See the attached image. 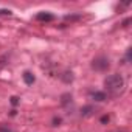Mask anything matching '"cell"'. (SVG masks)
Listing matches in <instances>:
<instances>
[{"mask_svg": "<svg viewBox=\"0 0 132 132\" xmlns=\"http://www.w3.org/2000/svg\"><path fill=\"white\" fill-rule=\"evenodd\" d=\"M0 16H11L10 10H0Z\"/></svg>", "mask_w": 132, "mask_h": 132, "instance_id": "13", "label": "cell"}, {"mask_svg": "<svg viewBox=\"0 0 132 132\" xmlns=\"http://www.w3.org/2000/svg\"><path fill=\"white\" fill-rule=\"evenodd\" d=\"M92 100H93L95 103H103V101L107 100V95H106L104 92H93V93H92Z\"/></svg>", "mask_w": 132, "mask_h": 132, "instance_id": "6", "label": "cell"}, {"mask_svg": "<svg viewBox=\"0 0 132 132\" xmlns=\"http://www.w3.org/2000/svg\"><path fill=\"white\" fill-rule=\"evenodd\" d=\"M104 87H106V90L110 92V93H118V92H121L123 87H124V79H123L121 75H117V73L109 75V76H106V79H104Z\"/></svg>", "mask_w": 132, "mask_h": 132, "instance_id": "1", "label": "cell"}, {"mask_svg": "<svg viewBox=\"0 0 132 132\" xmlns=\"http://www.w3.org/2000/svg\"><path fill=\"white\" fill-rule=\"evenodd\" d=\"M36 20H37V22H53V20H54V16H53L51 13L42 11V13H39V14L36 16Z\"/></svg>", "mask_w": 132, "mask_h": 132, "instance_id": "3", "label": "cell"}, {"mask_svg": "<svg viewBox=\"0 0 132 132\" xmlns=\"http://www.w3.org/2000/svg\"><path fill=\"white\" fill-rule=\"evenodd\" d=\"M72 98H73L72 93H64V95L61 96V104H62V106H67L69 103H72Z\"/></svg>", "mask_w": 132, "mask_h": 132, "instance_id": "7", "label": "cell"}, {"mask_svg": "<svg viewBox=\"0 0 132 132\" xmlns=\"http://www.w3.org/2000/svg\"><path fill=\"white\" fill-rule=\"evenodd\" d=\"M61 123H62V120H61L59 117H54V118H53V126H59Z\"/></svg>", "mask_w": 132, "mask_h": 132, "instance_id": "12", "label": "cell"}, {"mask_svg": "<svg viewBox=\"0 0 132 132\" xmlns=\"http://www.w3.org/2000/svg\"><path fill=\"white\" fill-rule=\"evenodd\" d=\"M59 78H61V81H62V82H65V84H72V82H73V79H75V75H73V72L65 70V72H62V75H61Z\"/></svg>", "mask_w": 132, "mask_h": 132, "instance_id": "4", "label": "cell"}, {"mask_svg": "<svg viewBox=\"0 0 132 132\" xmlns=\"http://www.w3.org/2000/svg\"><path fill=\"white\" fill-rule=\"evenodd\" d=\"M64 19L67 20V22H76V20H79V19H81V16H79V14H78V16H75V14H70V16H65Z\"/></svg>", "mask_w": 132, "mask_h": 132, "instance_id": "9", "label": "cell"}, {"mask_svg": "<svg viewBox=\"0 0 132 132\" xmlns=\"http://www.w3.org/2000/svg\"><path fill=\"white\" fill-rule=\"evenodd\" d=\"M0 132H14V129H11L6 124H2V126H0Z\"/></svg>", "mask_w": 132, "mask_h": 132, "instance_id": "10", "label": "cell"}, {"mask_svg": "<svg viewBox=\"0 0 132 132\" xmlns=\"http://www.w3.org/2000/svg\"><path fill=\"white\" fill-rule=\"evenodd\" d=\"M11 104L13 106H17L19 104V98L17 96H11Z\"/></svg>", "mask_w": 132, "mask_h": 132, "instance_id": "14", "label": "cell"}, {"mask_svg": "<svg viewBox=\"0 0 132 132\" xmlns=\"http://www.w3.org/2000/svg\"><path fill=\"white\" fill-rule=\"evenodd\" d=\"M6 56H2V57H0V70H2L3 67H5V65H6Z\"/></svg>", "mask_w": 132, "mask_h": 132, "instance_id": "11", "label": "cell"}, {"mask_svg": "<svg viewBox=\"0 0 132 132\" xmlns=\"http://www.w3.org/2000/svg\"><path fill=\"white\" fill-rule=\"evenodd\" d=\"M92 112H93V106H84V107L81 109V115H82V117H89Z\"/></svg>", "mask_w": 132, "mask_h": 132, "instance_id": "8", "label": "cell"}, {"mask_svg": "<svg viewBox=\"0 0 132 132\" xmlns=\"http://www.w3.org/2000/svg\"><path fill=\"white\" fill-rule=\"evenodd\" d=\"M109 120H110V118H109V115H103V117H101V123H107Z\"/></svg>", "mask_w": 132, "mask_h": 132, "instance_id": "15", "label": "cell"}, {"mask_svg": "<svg viewBox=\"0 0 132 132\" xmlns=\"http://www.w3.org/2000/svg\"><path fill=\"white\" fill-rule=\"evenodd\" d=\"M22 78H23V82L27 84V86H33L34 84V81H36V76L31 73V72H23V75H22Z\"/></svg>", "mask_w": 132, "mask_h": 132, "instance_id": "5", "label": "cell"}, {"mask_svg": "<svg viewBox=\"0 0 132 132\" xmlns=\"http://www.w3.org/2000/svg\"><path fill=\"white\" fill-rule=\"evenodd\" d=\"M90 67H92L95 72H107V70L110 69V61H109L107 56L100 54V56L93 57V61H92V64H90Z\"/></svg>", "mask_w": 132, "mask_h": 132, "instance_id": "2", "label": "cell"}]
</instances>
